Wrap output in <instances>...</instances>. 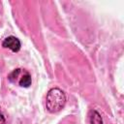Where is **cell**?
I'll use <instances>...</instances> for the list:
<instances>
[{
  "label": "cell",
  "mask_w": 124,
  "mask_h": 124,
  "mask_svg": "<svg viewBox=\"0 0 124 124\" xmlns=\"http://www.w3.org/2000/svg\"><path fill=\"white\" fill-rule=\"evenodd\" d=\"M8 78L13 83H17L21 87H29L32 83L31 75L24 69H16L9 76Z\"/></svg>",
  "instance_id": "cell-2"
},
{
  "label": "cell",
  "mask_w": 124,
  "mask_h": 124,
  "mask_svg": "<svg viewBox=\"0 0 124 124\" xmlns=\"http://www.w3.org/2000/svg\"><path fill=\"white\" fill-rule=\"evenodd\" d=\"M89 121L90 124H103V119L96 109H91L89 111Z\"/></svg>",
  "instance_id": "cell-4"
},
{
  "label": "cell",
  "mask_w": 124,
  "mask_h": 124,
  "mask_svg": "<svg viewBox=\"0 0 124 124\" xmlns=\"http://www.w3.org/2000/svg\"><path fill=\"white\" fill-rule=\"evenodd\" d=\"M2 46L5 48H9V49H11L14 52H17L20 49L21 44H20V41L16 37H15V36H9V37H7V38L4 39V41L2 43Z\"/></svg>",
  "instance_id": "cell-3"
},
{
  "label": "cell",
  "mask_w": 124,
  "mask_h": 124,
  "mask_svg": "<svg viewBox=\"0 0 124 124\" xmlns=\"http://www.w3.org/2000/svg\"><path fill=\"white\" fill-rule=\"evenodd\" d=\"M5 116H4V114H3V112H2V110L0 109V124H5Z\"/></svg>",
  "instance_id": "cell-5"
},
{
  "label": "cell",
  "mask_w": 124,
  "mask_h": 124,
  "mask_svg": "<svg viewBox=\"0 0 124 124\" xmlns=\"http://www.w3.org/2000/svg\"><path fill=\"white\" fill-rule=\"evenodd\" d=\"M66 100L65 92L58 87H53L49 89L46 94V108L49 112H57L64 108Z\"/></svg>",
  "instance_id": "cell-1"
}]
</instances>
